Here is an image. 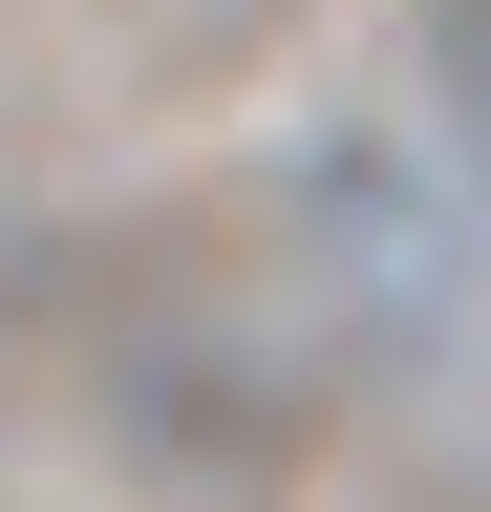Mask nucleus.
I'll return each mask as SVG.
<instances>
[{
	"mask_svg": "<svg viewBox=\"0 0 491 512\" xmlns=\"http://www.w3.org/2000/svg\"><path fill=\"white\" fill-rule=\"evenodd\" d=\"M107 406H129V448H171V470H214V491H257L278 448H299V363H257L235 320H129Z\"/></svg>",
	"mask_w": 491,
	"mask_h": 512,
	"instance_id": "nucleus-1",
	"label": "nucleus"
},
{
	"mask_svg": "<svg viewBox=\"0 0 491 512\" xmlns=\"http://www.w3.org/2000/svg\"><path fill=\"white\" fill-rule=\"evenodd\" d=\"M427 171H449V214L491 235V0H427Z\"/></svg>",
	"mask_w": 491,
	"mask_h": 512,
	"instance_id": "nucleus-2",
	"label": "nucleus"
}]
</instances>
